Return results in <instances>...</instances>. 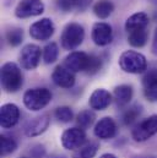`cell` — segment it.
Wrapping results in <instances>:
<instances>
[{
	"label": "cell",
	"instance_id": "obj_22",
	"mask_svg": "<svg viewBox=\"0 0 157 158\" xmlns=\"http://www.w3.org/2000/svg\"><path fill=\"white\" fill-rule=\"evenodd\" d=\"M98 143L97 142H88L81 146L80 148L75 150L73 158H93L98 152Z\"/></svg>",
	"mask_w": 157,
	"mask_h": 158
},
{
	"label": "cell",
	"instance_id": "obj_27",
	"mask_svg": "<svg viewBox=\"0 0 157 158\" xmlns=\"http://www.w3.org/2000/svg\"><path fill=\"white\" fill-rule=\"evenodd\" d=\"M5 37L11 47H17L23 40V31L21 28H11L6 32Z\"/></svg>",
	"mask_w": 157,
	"mask_h": 158
},
{
	"label": "cell",
	"instance_id": "obj_17",
	"mask_svg": "<svg viewBox=\"0 0 157 158\" xmlns=\"http://www.w3.org/2000/svg\"><path fill=\"white\" fill-rule=\"evenodd\" d=\"M49 124H50V117L48 114H42L27 123V125L25 126V134L28 137L39 136L48 129Z\"/></svg>",
	"mask_w": 157,
	"mask_h": 158
},
{
	"label": "cell",
	"instance_id": "obj_13",
	"mask_svg": "<svg viewBox=\"0 0 157 158\" xmlns=\"http://www.w3.org/2000/svg\"><path fill=\"white\" fill-rule=\"evenodd\" d=\"M93 134L96 137H98L101 140L113 139L117 134V124L112 118L104 117L96 123L95 129H93Z\"/></svg>",
	"mask_w": 157,
	"mask_h": 158
},
{
	"label": "cell",
	"instance_id": "obj_29",
	"mask_svg": "<svg viewBox=\"0 0 157 158\" xmlns=\"http://www.w3.org/2000/svg\"><path fill=\"white\" fill-rule=\"evenodd\" d=\"M57 6L64 11V12H70L76 10L78 11V0H55Z\"/></svg>",
	"mask_w": 157,
	"mask_h": 158
},
{
	"label": "cell",
	"instance_id": "obj_25",
	"mask_svg": "<svg viewBox=\"0 0 157 158\" xmlns=\"http://www.w3.org/2000/svg\"><path fill=\"white\" fill-rule=\"evenodd\" d=\"M16 148H17V142L12 137L6 136V135H1V139H0V153H1V156L11 155L16 151Z\"/></svg>",
	"mask_w": 157,
	"mask_h": 158
},
{
	"label": "cell",
	"instance_id": "obj_6",
	"mask_svg": "<svg viewBox=\"0 0 157 158\" xmlns=\"http://www.w3.org/2000/svg\"><path fill=\"white\" fill-rule=\"evenodd\" d=\"M157 134V114L141 120L131 131V137L136 142H145Z\"/></svg>",
	"mask_w": 157,
	"mask_h": 158
},
{
	"label": "cell",
	"instance_id": "obj_20",
	"mask_svg": "<svg viewBox=\"0 0 157 158\" xmlns=\"http://www.w3.org/2000/svg\"><path fill=\"white\" fill-rule=\"evenodd\" d=\"M114 11V5L111 0H100L93 5V12L98 19H107Z\"/></svg>",
	"mask_w": 157,
	"mask_h": 158
},
{
	"label": "cell",
	"instance_id": "obj_31",
	"mask_svg": "<svg viewBox=\"0 0 157 158\" xmlns=\"http://www.w3.org/2000/svg\"><path fill=\"white\" fill-rule=\"evenodd\" d=\"M100 158H117V156L113 153H103Z\"/></svg>",
	"mask_w": 157,
	"mask_h": 158
},
{
	"label": "cell",
	"instance_id": "obj_30",
	"mask_svg": "<svg viewBox=\"0 0 157 158\" xmlns=\"http://www.w3.org/2000/svg\"><path fill=\"white\" fill-rule=\"evenodd\" d=\"M152 53L157 55V28H156V31H155L154 40H152Z\"/></svg>",
	"mask_w": 157,
	"mask_h": 158
},
{
	"label": "cell",
	"instance_id": "obj_1",
	"mask_svg": "<svg viewBox=\"0 0 157 158\" xmlns=\"http://www.w3.org/2000/svg\"><path fill=\"white\" fill-rule=\"evenodd\" d=\"M73 73H86L88 75L97 74L102 68V60L93 55L87 54L85 52H71L64 60L63 64Z\"/></svg>",
	"mask_w": 157,
	"mask_h": 158
},
{
	"label": "cell",
	"instance_id": "obj_11",
	"mask_svg": "<svg viewBox=\"0 0 157 158\" xmlns=\"http://www.w3.org/2000/svg\"><path fill=\"white\" fill-rule=\"evenodd\" d=\"M91 38L93 43L98 47H106L113 40V30L109 23L106 22H96L92 27Z\"/></svg>",
	"mask_w": 157,
	"mask_h": 158
},
{
	"label": "cell",
	"instance_id": "obj_21",
	"mask_svg": "<svg viewBox=\"0 0 157 158\" xmlns=\"http://www.w3.org/2000/svg\"><path fill=\"white\" fill-rule=\"evenodd\" d=\"M149 40V32L146 30H138L128 33V42L134 48H142Z\"/></svg>",
	"mask_w": 157,
	"mask_h": 158
},
{
	"label": "cell",
	"instance_id": "obj_12",
	"mask_svg": "<svg viewBox=\"0 0 157 158\" xmlns=\"http://www.w3.org/2000/svg\"><path fill=\"white\" fill-rule=\"evenodd\" d=\"M20 120V109L14 103H6L0 108V125L4 129L14 127Z\"/></svg>",
	"mask_w": 157,
	"mask_h": 158
},
{
	"label": "cell",
	"instance_id": "obj_34",
	"mask_svg": "<svg viewBox=\"0 0 157 158\" xmlns=\"http://www.w3.org/2000/svg\"><path fill=\"white\" fill-rule=\"evenodd\" d=\"M154 1H155V2H157V0H154Z\"/></svg>",
	"mask_w": 157,
	"mask_h": 158
},
{
	"label": "cell",
	"instance_id": "obj_28",
	"mask_svg": "<svg viewBox=\"0 0 157 158\" xmlns=\"http://www.w3.org/2000/svg\"><path fill=\"white\" fill-rule=\"evenodd\" d=\"M54 115L60 123H69V121H71L74 119L73 109L70 107H66V106L58 107L55 109V112H54Z\"/></svg>",
	"mask_w": 157,
	"mask_h": 158
},
{
	"label": "cell",
	"instance_id": "obj_8",
	"mask_svg": "<svg viewBox=\"0 0 157 158\" xmlns=\"http://www.w3.org/2000/svg\"><path fill=\"white\" fill-rule=\"evenodd\" d=\"M62 145L65 150L73 151L78 150L86 142V134L85 130L81 127H70L66 129L62 135Z\"/></svg>",
	"mask_w": 157,
	"mask_h": 158
},
{
	"label": "cell",
	"instance_id": "obj_16",
	"mask_svg": "<svg viewBox=\"0 0 157 158\" xmlns=\"http://www.w3.org/2000/svg\"><path fill=\"white\" fill-rule=\"evenodd\" d=\"M112 103V94L104 88H97L92 92L88 104L93 110H104Z\"/></svg>",
	"mask_w": 157,
	"mask_h": 158
},
{
	"label": "cell",
	"instance_id": "obj_23",
	"mask_svg": "<svg viewBox=\"0 0 157 158\" xmlns=\"http://www.w3.org/2000/svg\"><path fill=\"white\" fill-rule=\"evenodd\" d=\"M58 55H59V48L55 42H50L43 48L42 56L45 64H53L58 59Z\"/></svg>",
	"mask_w": 157,
	"mask_h": 158
},
{
	"label": "cell",
	"instance_id": "obj_26",
	"mask_svg": "<svg viewBox=\"0 0 157 158\" xmlns=\"http://www.w3.org/2000/svg\"><path fill=\"white\" fill-rule=\"evenodd\" d=\"M141 112H142V108H141V106H138V104L128 108L123 113V117H121L123 124L124 125H131V124H134L138 120V118L141 115Z\"/></svg>",
	"mask_w": 157,
	"mask_h": 158
},
{
	"label": "cell",
	"instance_id": "obj_15",
	"mask_svg": "<svg viewBox=\"0 0 157 158\" xmlns=\"http://www.w3.org/2000/svg\"><path fill=\"white\" fill-rule=\"evenodd\" d=\"M52 80L58 87H62V88H71L75 85L74 73L70 71L64 65H58L54 69L52 74Z\"/></svg>",
	"mask_w": 157,
	"mask_h": 158
},
{
	"label": "cell",
	"instance_id": "obj_5",
	"mask_svg": "<svg viewBox=\"0 0 157 158\" xmlns=\"http://www.w3.org/2000/svg\"><path fill=\"white\" fill-rule=\"evenodd\" d=\"M83 40H85V30L80 23H76V22L68 23L64 27L62 36H60L62 47L65 50L76 49L82 44Z\"/></svg>",
	"mask_w": 157,
	"mask_h": 158
},
{
	"label": "cell",
	"instance_id": "obj_3",
	"mask_svg": "<svg viewBox=\"0 0 157 158\" xmlns=\"http://www.w3.org/2000/svg\"><path fill=\"white\" fill-rule=\"evenodd\" d=\"M119 66L128 74H142L146 73L147 60L144 54L135 50H125L119 58Z\"/></svg>",
	"mask_w": 157,
	"mask_h": 158
},
{
	"label": "cell",
	"instance_id": "obj_24",
	"mask_svg": "<svg viewBox=\"0 0 157 158\" xmlns=\"http://www.w3.org/2000/svg\"><path fill=\"white\" fill-rule=\"evenodd\" d=\"M96 120V114L91 110V109H86L80 112L76 117V123H78V127L81 129H88Z\"/></svg>",
	"mask_w": 157,
	"mask_h": 158
},
{
	"label": "cell",
	"instance_id": "obj_14",
	"mask_svg": "<svg viewBox=\"0 0 157 158\" xmlns=\"http://www.w3.org/2000/svg\"><path fill=\"white\" fill-rule=\"evenodd\" d=\"M142 91L147 101L157 102V69H150L144 74Z\"/></svg>",
	"mask_w": 157,
	"mask_h": 158
},
{
	"label": "cell",
	"instance_id": "obj_10",
	"mask_svg": "<svg viewBox=\"0 0 157 158\" xmlns=\"http://www.w3.org/2000/svg\"><path fill=\"white\" fill-rule=\"evenodd\" d=\"M55 27L50 19L44 17L39 21H36L30 27V36L33 40H48L54 35Z\"/></svg>",
	"mask_w": 157,
	"mask_h": 158
},
{
	"label": "cell",
	"instance_id": "obj_7",
	"mask_svg": "<svg viewBox=\"0 0 157 158\" xmlns=\"http://www.w3.org/2000/svg\"><path fill=\"white\" fill-rule=\"evenodd\" d=\"M40 55H43V53L40 52V48L37 44H26L21 49L19 56L21 68L25 70H35L39 65Z\"/></svg>",
	"mask_w": 157,
	"mask_h": 158
},
{
	"label": "cell",
	"instance_id": "obj_9",
	"mask_svg": "<svg viewBox=\"0 0 157 158\" xmlns=\"http://www.w3.org/2000/svg\"><path fill=\"white\" fill-rule=\"evenodd\" d=\"M43 12H44V4L42 0H21L15 9V15L19 19L38 16Z\"/></svg>",
	"mask_w": 157,
	"mask_h": 158
},
{
	"label": "cell",
	"instance_id": "obj_18",
	"mask_svg": "<svg viewBox=\"0 0 157 158\" xmlns=\"http://www.w3.org/2000/svg\"><path fill=\"white\" fill-rule=\"evenodd\" d=\"M149 21H150V19H149L147 14H145V12L133 14L125 21V31L128 33H130V32L138 31V30H146V27L149 26Z\"/></svg>",
	"mask_w": 157,
	"mask_h": 158
},
{
	"label": "cell",
	"instance_id": "obj_4",
	"mask_svg": "<svg viewBox=\"0 0 157 158\" xmlns=\"http://www.w3.org/2000/svg\"><path fill=\"white\" fill-rule=\"evenodd\" d=\"M52 101V92L48 88L37 87L27 89L23 94V104L28 110L38 112L45 108Z\"/></svg>",
	"mask_w": 157,
	"mask_h": 158
},
{
	"label": "cell",
	"instance_id": "obj_19",
	"mask_svg": "<svg viewBox=\"0 0 157 158\" xmlns=\"http://www.w3.org/2000/svg\"><path fill=\"white\" fill-rule=\"evenodd\" d=\"M134 94V89L130 85H119L114 88L113 96L119 107H124L126 104H129V102L131 101Z\"/></svg>",
	"mask_w": 157,
	"mask_h": 158
},
{
	"label": "cell",
	"instance_id": "obj_33",
	"mask_svg": "<svg viewBox=\"0 0 157 158\" xmlns=\"http://www.w3.org/2000/svg\"><path fill=\"white\" fill-rule=\"evenodd\" d=\"M20 158H27V157H20Z\"/></svg>",
	"mask_w": 157,
	"mask_h": 158
},
{
	"label": "cell",
	"instance_id": "obj_2",
	"mask_svg": "<svg viewBox=\"0 0 157 158\" xmlns=\"http://www.w3.org/2000/svg\"><path fill=\"white\" fill-rule=\"evenodd\" d=\"M1 87L7 93H15L21 89L23 85V76L21 69L15 63H5L0 70Z\"/></svg>",
	"mask_w": 157,
	"mask_h": 158
},
{
	"label": "cell",
	"instance_id": "obj_32",
	"mask_svg": "<svg viewBox=\"0 0 157 158\" xmlns=\"http://www.w3.org/2000/svg\"><path fill=\"white\" fill-rule=\"evenodd\" d=\"M155 19L157 20V14H155Z\"/></svg>",
	"mask_w": 157,
	"mask_h": 158
}]
</instances>
